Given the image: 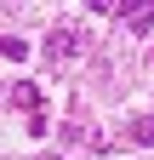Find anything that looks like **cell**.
<instances>
[{"instance_id":"cell-5","label":"cell","mask_w":154,"mask_h":160,"mask_svg":"<svg viewBox=\"0 0 154 160\" xmlns=\"http://www.w3.org/2000/svg\"><path fill=\"white\" fill-rule=\"evenodd\" d=\"M0 52H6V63H23V57H29V46H23V40H17V34H12V40H6V46H0Z\"/></svg>"},{"instance_id":"cell-4","label":"cell","mask_w":154,"mask_h":160,"mask_svg":"<svg viewBox=\"0 0 154 160\" xmlns=\"http://www.w3.org/2000/svg\"><path fill=\"white\" fill-rule=\"evenodd\" d=\"M126 137H131V143H154V114H137V120H131V126H126Z\"/></svg>"},{"instance_id":"cell-6","label":"cell","mask_w":154,"mask_h":160,"mask_svg":"<svg viewBox=\"0 0 154 160\" xmlns=\"http://www.w3.org/2000/svg\"><path fill=\"white\" fill-rule=\"evenodd\" d=\"M40 160H63V154H40Z\"/></svg>"},{"instance_id":"cell-3","label":"cell","mask_w":154,"mask_h":160,"mask_svg":"<svg viewBox=\"0 0 154 160\" xmlns=\"http://www.w3.org/2000/svg\"><path fill=\"white\" fill-rule=\"evenodd\" d=\"M126 29L131 34H148L154 29V6H126Z\"/></svg>"},{"instance_id":"cell-2","label":"cell","mask_w":154,"mask_h":160,"mask_svg":"<svg viewBox=\"0 0 154 160\" xmlns=\"http://www.w3.org/2000/svg\"><path fill=\"white\" fill-rule=\"evenodd\" d=\"M6 103H12V109H29V120H34V114H40V86H29V80H17V86L6 92Z\"/></svg>"},{"instance_id":"cell-1","label":"cell","mask_w":154,"mask_h":160,"mask_svg":"<svg viewBox=\"0 0 154 160\" xmlns=\"http://www.w3.org/2000/svg\"><path fill=\"white\" fill-rule=\"evenodd\" d=\"M46 63H69V57H80V29H69V23H57L51 34H46Z\"/></svg>"}]
</instances>
